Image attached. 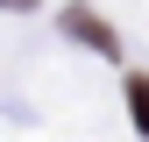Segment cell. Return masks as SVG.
I'll return each mask as SVG.
<instances>
[{
    "label": "cell",
    "mask_w": 149,
    "mask_h": 142,
    "mask_svg": "<svg viewBox=\"0 0 149 142\" xmlns=\"http://www.w3.org/2000/svg\"><path fill=\"white\" fill-rule=\"evenodd\" d=\"M128 114H135V128L149 135V78H128Z\"/></svg>",
    "instance_id": "cell-2"
},
{
    "label": "cell",
    "mask_w": 149,
    "mask_h": 142,
    "mask_svg": "<svg viewBox=\"0 0 149 142\" xmlns=\"http://www.w3.org/2000/svg\"><path fill=\"white\" fill-rule=\"evenodd\" d=\"M64 36H78V43H92L100 57H114V29H107V22H92V14H78V7L64 14Z\"/></svg>",
    "instance_id": "cell-1"
},
{
    "label": "cell",
    "mask_w": 149,
    "mask_h": 142,
    "mask_svg": "<svg viewBox=\"0 0 149 142\" xmlns=\"http://www.w3.org/2000/svg\"><path fill=\"white\" fill-rule=\"evenodd\" d=\"M0 7H43V0H0Z\"/></svg>",
    "instance_id": "cell-3"
}]
</instances>
